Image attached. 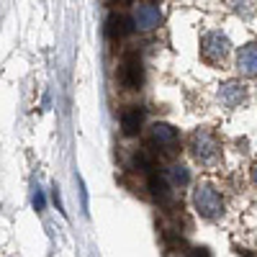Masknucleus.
Segmentation results:
<instances>
[{"mask_svg":"<svg viewBox=\"0 0 257 257\" xmlns=\"http://www.w3.org/2000/svg\"><path fill=\"white\" fill-rule=\"evenodd\" d=\"M190 149H193V155H196V160L203 162V165L216 162V157H219V142L211 132H206V128H198V132L193 134Z\"/></svg>","mask_w":257,"mask_h":257,"instance_id":"1","label":"nucleus"},{"mask_svg":"<svg viewBox=\"0 0 257 257\" xmlns=\"http://www.w3.org/2000/svg\"><path fill=\"white\" fill-rule=\"evenodd\" d=\"M193 203H196V208H198V213L203 219H216L221 213V208H224L221 196L211 185H198L196 196H193Z\"/></svg>","mask_w":257,"mask_h":257,"instance_id":"2","label":"nucleus"},{"mask_svg":"<svg viewBox=\"0 0 257 257\" xmlns=\"http://www.w3.org/2000/svg\"><path fill=\"white\" fill-rule=\"evenodd\" d=\"M132 21H134V29H139V31H152V29L160 26L162 11H160L155 3H144V6H137Z\"/></svg>","mask_w":257,"mask_h":257,"instance_id":"3","label":"nucleus"},{"mask_svg":"<svg viewBox=\"0 0 257 257\" xmlns=\"http://www.w3.org/2000/svg\"><path fill=\"white\" fill-rule=\"evenodd\" d=\"M226 52H229V39H226L224 34L211 31V34L203 36V54H206L208 62H219V59H224Z\"/></svg>","mask_w":257,"mask_h":257,"instance_id":"4","label":"nucleus"},{"mask_svg":"<svg viewBox=\"0 0 257 257\" xmlns=\"http://www.w3.org/2000/svg\"><path fill=\"white\" fill-rule=\"evenodd\" d=\"M121 82L126 88H139L142 80H144V70H142V62L139 57H128L123 64H121Z\"/></svg>","mask_w":257,"mask_h":257,"instance_id":"5","label":"nucleus"},{"mask_svg":"<svg viewBox=\"0 0 257 257\" xmlns=\"http://www.w3.org/2000/svg\"><path fill=\"white\" fill-rule=\"evenodd\" d=\"M134 31V21L123 16V13H113L108 16V21H105V34H108L111 39H123Z\"/></svg>","mask_w":257,"mask_h":257,"instance_id":"6","label":"nucleus"},{"mask_svg":"<svg viewBox=\"0 0 257 257\" xmlns=\"http://www.w3.org/2000/svg\"><path fill=\"white\" fill-rule=\"evenodd\" d=\"M237 67H239L242 75L257 77V44L242 47V52H239V57H237Z\"/></svg>","mask_w":257,"mask_h":257,"instance_id":"7","label":"nucleus"},{"mask_svg":"<svg viewBox=\"0 0 257 257\" xmlns=\"http://www.w3.org/2000/svg\"><path fill=\"white\" fill-rule=\"evenodd\" d=\"M219 98H221L224 105L234 108V105H239V103L244 100V85H242V82H226V85H221Z\"/></svg>","mask_w":257,"mask_h":257,"instance_id":"8","label":"nucleus"},{"mask_svg":"<svg viewBox=\"0 0 257 257\" xmlns=\"http://www.w3.org/2000/svg\"><path fill=\"white\" fill-rule=\"evenodd\" d=\"M149 134H152V142L160 147H175V142H178V132L170 123H155Z\"/></svg>","mask_w":257,"mask_h":257,"instance_id":"9","label":"nucleus"},{"mask_svg":"<svg viewBox=\"0 0 257 257\" xmlns=\"http://www.w3.org/2000/svg\"><path fill=\"white\" fill-rule=\"evenodd\" d=\"M142 123H144V111H139V108L123 111V116H121V128H123L126 137H134L139 128H142Z\"/></svg>","mask_w":257,"mask_h":257,"instance_id":"10","label":"nucleus"},{"mask_svg":"<svg viewBox=\"0 0 257 257\" xmlns=\"http://www.w3.org/2000/svg\"><path fill=\"white\" fill-rule=\"evenodd\" d=\"M149 190L157 201H167L170 198V183L160 175H149Z\"/></svg>","mask_w":257,"mask_h":257,"instance_id":"11","label":"nucleus"},{"mask_svg":"<svg viewBox=\"0 0 257 257\" xmlns=\"http://www.w3.org/2000/svg\"><path fill=\"white\" fill-rule=\"evenodd\" d=\"M170 183L173 185H188L190 183V175H188V170L183 165H175V167H170Z\"/></svg>","mask_w":257,"mask_h":257,"instance_id":"12","label":"nucleus"},{"mask_svg":"<svg viewBox=\"0 0 257 257\" xmlns=\"http://www.w3.org/2000/svg\"><path fill=\"white\" fill-rule=\"evenodd\" d=\"M134 165L142 170V173H149V170H155V165H152V157H149L147 152H139V155L134 157Z\"/></svg>","mask_w":257,"mask_h":257,"instance_id":"13","label":"nucleus"},{"mask_svg":"<svg viewBox=\"0 0 257 257\" xmlns=\"http://www.w3.org/2000/svg\"><path fill=\"white\" fill-rule=\"evenodd\" d=\"M237 13H239V16H244V18H249V16L254 13L252 0H237Z\"/></svg>","mask_w":257,"mask_h":257,"instance_id":"14","label":"nucleus"},{"mask_svg":"<svg viewBox=\"0 0 257 257\" xmlns=\"http://www.w3.org/2000/svg\"><path fill=\"white\" fill-rule=\"evenodd\" d=\"M34 208H36V211H44V193H41L39 188H36V193H34Z\"/></svg>","mask_w":257,"mask_h":257,"instance_id":"15","label":"nucleus"},{"mask_svg":"<svg viewBox=\"0 0 257 257\" xmlns=\"http://www.w3.org/2000/svg\"><path fill=\"white\" fill-rule=\"evenodd\" d=\"M190 257H211V252L206 247H196V249L190 252Z\"/></svg>","mask_w":257,"mask_h":257,"instance_id":"16","label":"nucleus"},{"mask_svg":"<svg viewBox=\"0 0 257 257\" xmlns=\"http://www.w3.org/2000/svg\"><path fill=\"white\" fill-rule=\"evenodd\" d=\"M111 6H126V3H132V0H108Z\"/></svg>","mask_w":257,"mask_h":257,"instance_id":"17","label":"nucleus"},{"mask_svg":"<svg viewBox=\"0 0 257 257\" xmlns=\"http://www.w3.org/2000/svg\"><path fill=\"white\" fill-rule=\"evenodd\" d=\"M252 178H254V185H257V165L252 167Z\"/></svg>","mask_w":257,"mask_h":257,"instance_id":"18","label":"nucleus"}]
</instances>
